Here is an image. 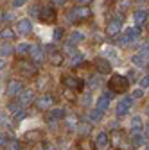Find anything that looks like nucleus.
Here are the masks:
<instances>
[{"instance_id": "nucleus-6", "label": "nucleus", "mask_w": 149, "mask_h": 150, "mask_svg": "<svg viewBox=\"0 0 149 150\" xmlns=\"http://www.w3.org/2000/svg\"><path fill=\"white\" fill-rule=\"evenodd\" d=\"M18 71H20L24 77H34L36 75V66L25 59H20L18 61Z\"/></svg>"}, {"instance_id": "nucleus-31", "label": "nucleus", "mask_w": 149, "mask_h": 150, "mask_svg": "<svg viewBox=\"0 0 149 150\" xmlns=\"http://www.w3.org/2000/svg\"><path fill=\"white\" fill-rule=\"evenodd\" d=\"M101 118H102V111H101V109H95V111L90 112V120H92V122H99Z\"/></svg>"}, {"instance_id": "nucleus-30", "label": "nucleus", "mask_w": 149, "mask_h": 150, "mask_svg": "<svg viewBox=\"0 0 149 150\" xmlns=\"http://www.w3.org/2000/svg\"><path fill=\"white\" fill-rule=\"evenodd\" d=\"M83 34L81 32H72V36H70V43H74V45H76V43H81L83 41Z\"/></svg>"}, {"instance_id": "nucleus-49", "label": "nucleus", "mask_w": 149, "mask_h": 150, "mask_svg": "<svg viewBox=\"0 0 149 150\" xmlns=\"http://www.w3.org/2000/svg\"><path fill=\"white\" fill-rule=\"evenodd\" d=\"M145 112H147V115H149V105H147V109H145Z\"/></svg>"}, {"instance_id": "nucleus-3", "label": "nucleus", "mask_w": 149, "mask_h": 150, "mask_svg": "<svg viewBox=\"0 0 149 150\" xmlns=\"http://www.w3.org/2000/svg\"><path fill=\"white\" fill-rule=\"evenodd\" d=\"M90 14H92V11L86 6H77V7H74L72 11L67 13V20L72 22V23H76V22H81V20L90 18Z\"/></svg>"}, {"instance_id": "nucleus-24", "label": "nucleus", "mask_w": 149, "mask_h": 150, "mask_svg": "<svg viewBox=\"0 0 149 150\" xmlns=\"http://www.w3.org/2000/svg\"><path fill=\"white\" fill-rule=\"evenodd\" d=\"M29 50H31V45H27V43H20V45H16V48H14L16 55H20V57L27 55V54H29Z\"/></svg>"}, {"instance_id": "nucleus-45", "label": "nucleus", "mask_w": 149, "mask_h": 150, "mask_svg": "<svg viewBox=\"0 0 149 150\" xmlns=\"http://www.w3.org/2000/svg\"><path fill=\"white\" fill-rule=\"evenodd\" d=\"M4 68H6V61H4V59H0V71H2Z\"/></svg>"}, {"instance_id": "nucleus-42", "label": "nucleus", "mask_w": 149, "mask_h": 150, "mask_svg": "<svg viewBox=\"0 0 149 150\" xmlns=\"http://www.w3.org/2000/svg\"><path fill=\"white\" fill-rule=\"evenodd\" d=\"M142 95H144V89H142V88H140V89H137V91H133V97H135V98H140Z\"/></svg>"}, {"instance_id": "nucleus-1", "label": "nucleus", "mask_w": 149, "mask_h": 150, "mask_svg": "<svg viewBox=\"0 0 149 150\" xmlns=\"http://www.w3.org/2000/svg\"><path fill=\"white\" fill-rule=\"evenodd\" d=\"M108 88H110V91L117 93V95H122V93H126L129 89V79L124 77V75L115 73V75H111V79L108 81Z\"/></svg>"}, {"instance_id": "nucleus-13", "label": "nucleus", "mask_w": 149, "mask_h": 150, "mask_svg": "<svg viewBox=\"0 0 149 150\" xmlns=\"http://www.w3.org/2000/svg\"><path fill=\"white\" fill-rule=\"evenodd\" d=\"M29 55H31V59L34 63H43V59H45V54H43V50L40 47H31Z\"/></svg>"}, {"instance_id": "nucleus-25", "label": "nucleus", "mask_w": 149, "mask_h": 150, "mask_svg": "<svg viewBox=\"0 0 149 150\" xmlns=\"http://www.w3.org/2000/svg\"><path fill=\"white\" fill-rule=\"evenodd\" d=\"M6 148L7 150H22V143L18 139H14V138H9L7 143H6Z\"/></svg>"}, {"instance_id": "nucleus-2", "label": "nucleus", "mask_w": 149, "mask_h": 150, "mask_svg": "<svg viewBox=\"0 0 149 150\" xmlns=\"http://www.w3.org/2000/svg\"><path fill=\"white\" fill-rule=\"evenodd\" d=\"M111 145H113L115 150H131L133 145H131V139L128 138V134L124 130L117 129L113 130V134H111Z\"/></svg>"}, {"instance_id": "nucleus-38", "label": "nucleus", "mask_w": 149, "mask_h": 150, "mask_svg": "<svg viewBox=\"0 0 149 150\" xmlns=\"http://www.w3.org/2000/svg\"><path fill=\"white\" fill-rule=\"evenodd\" d=\"M42 150H56V145H54V143H49V141H45V143L42 145Z\"/></svg>"}, {"instance_id": "nucleus-39", "label": "nucleus", "mask_w": 149, "mask_h": 150, "mask_svg": "<svg viewBox=\"0 0 149 150\" xmlns=\"http://www.w3.org/2000/svg\"><path fill=\"white\" fill-rule=\"evenodd\" d=\"M128 7H129V0H124V2H120V6H119V11H120V13H124Z\"/></svg>"}, {"instance_id": "nucleus-33", "label": "nucleus", "mask_w": 149, "mask_h": 150, "mask_svg": "<svg viewBox=\"0 0 149 150\" xmlns=\"http://www.w3.org/2000/svg\"><path fill=\"white\" fill-rule=\"evenodd\" d=\"M133 64L144 66V64H145V57H144V55H133Z\"/></svg>"}, {"instance_id": "nucleus-44", "label": "nucleus", "mask_w": 149, "mask_h": 150, "mask_svg": "<svg viewBox=\"0 0 149 150\" xmlns=\"http://www.w3.org/2000/svg\"><path fill=\"white\" fill-rule=\"evenodd\" d=\"M81 132H83V134H88V132H90V125H86V127L83 125V127H81Z\"/></svg>"}, {"instance_id": "nucleus-32", "label": "nucleus", "mask_w": 149, "mask_h": 150, "mask_svg": "<svg viewBox=\"0 0 149 150\" xmlns=\"http://www.w3.org/2000/svg\"><path fill=\"white\" fill-rule=\"evenodd\" d=\"M49 86V75H43V77L38 79V89H43Z\"/></svg>"}, {"instance_id": "nucleus-12", "label": "nucleus", "mask_w": 149, "mask_h": 150, "mask_svg": "<svg viewBox=\"0 0 149 150\" xmlns=\"http://www.w3.org/2000/svg\"><path fill=\"white\" fill-rule=\"evenodd\" d=\"M140 29H142V27H131V29H128V30L124 32L122 43H129V41L137 40V36H140Z\"/></svg>"}, {"instance_id": "nucleus-17", "label": "nucleus", "mask_w": 149, "mask_h": 150, "mask_svg": "<svg viewBox=\"0 0 149 150\" xmlns=\"http://www.w3.org/2000/svg\"><path fill=\"white\" fill-rule=\"evenodd\" d=\"M16 29H18V32H22V34H29L32 30V23H31L29 18H22V20L16 23Z\"/></svg>"}, {"instance_id": "nucleus-22", "label": "nucleus", "mask_w": 149, "mask_h": 150, "mask_svg": "<svg viewBox=\"0 0 149 150\" xmlns=\"http://www.w3.org/2000/svg\"><path fill=\"white\" fill-rule=\"evenodd\" d=\"M108 143H110V138H108L106 132H99V134L95 136V145H97L99 148H106Z\"/></svg>"}, {"instance_id": "nucleus-48", "label": "nucleus", "mask_w": 149, "mask_h": 150, "mask_svg": "<svg viewBox=\"0 0 149 150\" xmlns=\"http://www.w3.org/2000/svg\"><path fill=\"white\" fill-rule=\"evenodd\" d=\"M0 20H4V13L2 11H0Z\"/></svg>"}, {"instance_id": "nucleus-9", "label": "nucleus", "mask_w": 149, "mask_h": 150, "mask_svg": "<svg viewBox=\"0 0 149 150\" xmlns=\"http://www.w3.org/2000/svg\"><path fill=\"white\" fill-rule=\"evenodd\" d=\"M25 143H29V145H36V143H40L45 136H43V132L42 130H29V132H25Z\"/></svg>"}, {"instance_id": "nucleus-7", "label": "nucleus", "mask_w": 149, "mask_h": 150, "mask_svg": "<svg viewBox=\"0 0 149 150\" xmlns=\"http://www.w3.org/2000/svg\"><path fill=\"white\" fill-rule=\"evenodd\" d=\"M54 104H56V98L52 95H49V93H45V95H42L38 100H36V107L40 111H49Z\"/></svg>"}, {"instance_id": "nucleus-21", "label": "nucleus", "mask_w": 149, "mask_h": 150, "mask_svg": "<svg viewBox=\"0 0 149 150\" xmlns=\"http://www.w3.org/2000/svg\"><path fill=\"white\" fill-rule=\"evenodd\" d=\"M65 118V109L58 107V109H50V112L47 115V120L49 122H54V120H61Z\"/></svg>"}, {"instance_id": "nucleus-28", "label": "nucleus", "mask_w": 149, "mask_h": 150, "mask_svg": "<svg viewBox=\"0 0 149 150\" xmlns=\"http://www.w3.org/2000/svg\"><path fill=\"white\" fill-rule=\"evenodd\" d=\"M70 64L74 66V68H79L81 64H83V54H76V55H72V57H70Z\"/></svg>"}, {"instance_id": "nucleus-16", "label": "nucleus", "mask_w": 149, "mask_h": 150, "mask_svg": "<svg viewBox=\"0 0 149 150\" xmlns=\"http://www.w3.org/2000/svg\"><path fill=\"white\" fill-rule=\"evenodd\" d=\"M77 150H97V145L90 138H81L77 141Z\"/></svg>"}, {"instance_id": "nucleus-14", "label": "nucleus", "mask_w": 149, "mask_h": 150, "mask_svg": "<svg viewBox=\"0 0 149 150\" xmlns=\"http://www.w3.org/2000/svg\"><path fill=\"white\" fill-rule=\"evenodd\" d=\"M49 63H50L52 66H61V64H63V54L58 52V50L49 52Z\"/></svg>"}, {"instance_id": "nucleus-15", "label": "nucleus", "mask_w": 149, "mask_h": 150, "mask_svg": "<svg viewBox=\"0 0 149 150\" xmlns=\"http://www.w3.org/2000/svg\"><path fill=\"white\" fill-rule=\"evenodd\" d=\"M18 100H20L22 105H29L31 102H34V93L29 89H22V93L18 95Z\"/></svg>"}, {"instance_id": "nucleus-10", "label": "nucleus", "mask_w": 149, "mask_h": 150, "mask_svg": "<svg viewBox=\"0 0 149 150\" xmlns=\"http://www.w3.org/2000/svg\"><path fill=\"white\" fill-rule=\"evenodd\" d=\"M22 89H24V84H22L20 81H9L6 93H7L9 97H14V95H20V93H22Z\"/></svg>"}, {"instance_id": "nucleus-19", "label": "nucleus", "mask_w": 149, "mask_h": 150, "mask_svg": "<svg viewBox=\"0 0 149 150\" xmlns=\"http://www.w3.org/2000/svg\"><path fill=\"white\" fill-rule=\"evenodd\" d=\"M95 68H97V71H99L101 75H106V73H110V71H111L110 63H108L106 59H101V57L95 61Z\"/></svg>"}, {"instance_id": "nucleus-11", "label": "nucleus", "mask_w": 149, "mask_h": 150, "mask_svg": "<svg viewBox=\"0 0 149 150\" xmlns=\"http://www.w3.org/2000/svg\"><path fill=\"white\" fill-rule=\"evenodd\" d=\"M120 32V20L117 18V20H111L108 25H106V34L110 36V38H113V36H117Z\"/></svg>"}, {"instance_id": "nucleus-5", "label": "nucleus", "mask_w": 149, "mask_h": 150, "mask_svg": "<svg viewBox=\"0 0 149 150\" xmlns=\"http://www.w3.org/2000/svg\"><path fill=\"white\" fill-rule=\"evenodd\" d=\"M38 16H40V20L43 23H54L56 18H58V13H56V9L52 6H45V7H42V11L38 13Z\"/></svg>"}, {"instance_id": "nucleus-26", "label": "nucleus", "mask_w": 149, "mask_h": 150, "mask_svg": "<svg viewBox=\"0 0 149 150\" xmlns=\"http://www.w3.org/2000/svg\"><path fill=\"white\" fill-rule=\"evenodd\" d=\"M110 107V98L106 97V95H101V98L97 100V109H101V111H106Z\"/></svg>"}, {"instance_id": "nucleus-4", "label": "nucleus", "mask_w": 149, "mask_h": 150, "mask_svg": "<svg viewBox=\"0 0 149 150\" xmlns=\"http://www.w3.org/2000/svg\"><path fill=\"white\" fill-rule=\"evenodd\" d=\"M63 86L72 91H83L85 82L79 77H74V75H63Z\"/></svg>"}, {"instance_id": "nucleus-40", "label": "nucleus", "mask_w": 149, "mask_h": 150, "mask_svg": "<svg viewBox=\"0 0 149 150\" xmlns=\"http://www.w3.org/2000/svg\"><path fill=\"white\" fill-rule=\"evenodd\" d=\"M6 143H7V138H6V134L0 130V146H6Z\"/></svg>"}, {"instance_id": "nucleus-41", "label": "nucleus", "mask_w": 149, "mask_h": 150, "mask_svg": "<svg viewBox=\"0 0 149 150\" xmlns=\"http://www.w3.org/2000/svg\"><path fill=\"white\" fill-rule=\"evenodd\" d=\"M25 4V0H13V7H22Z\"/></svg>"}, {"instance_id": "nucleus-20", "label": "nucleus", "mask_w": 149, "mask_h": 150, "mask_svg": "<svg viewBox=\"0 0 149 150\" xmlns=\"http://www.w3.org/2000/svg\"><path fill=\"white\" fill-rule=\"evenodd\" d=\"M129 107H131V98H124V100H120V102L117 104V115H119V116H124Z\"/></svg>"}, {"instance_id": "nucleus-29", "label": "nucleus", "mask_w": 149, "mask_h": 150, "mask_svg": "<svg viewBox=\"0 0 149 150\" xmlns=\"http://www.w3.org/2000/svg\"><path fill=\"white\" fill-rule=\"evenodd\" d=\"M131 127H133V130H140V129L144 127L142 118H140V116H133V120H131Z\"/></svg>"}, {"instance_id": "nucleus-23", "label": "nucleus", "mask_w": 149, "mask_h": 150, "mask_svg": "<svg viewBox=\"0 0 149 150\" xmlns=\"http://www.w3.org/2000/svg\"><path fill=\"white\" fill-rule=\"evenodd\" d=\"M129 139H131V145H133V146H142L144 141H145V136H144L142 132H138V130H135L133 136L129 138Z\"/></svg>"}, {"instance_id": "nucleus-47", "label": "nucleus", "mask_w": 149, "mask_h": 150, "mask_svg": "<svg viewBox=\"0 0 149 150\" xmlns=\"http://www.w3.org/2000/svg\"><path fill=\"white\" fill-rule=\"evenodd\" d=\"M67 0H54V4H58V6H61V4H65Z\"/></svg>"}, {"instance_id": "nucleus-46", "label": "nucleus", "mask_w": 149, "mask_h": 150, "mask_svg": "<svg viewBox=\"0 0 149 150\" xmlns=\"http://www.w3.org/2000/svg\"><path fill=\"white\" fill-rule=\"evenodd\" d=\"M144 136H145V138H149V123L145 125V132H144Z\"/></svg>"}, {"instance_id": "nucleus-36", "label": "nucleus", "mask_w": 149, "mask_h": 150, "mask_svg": "<svg viewBox=\"0 0 149 150\" xmlns=\"http://www.w3.org/2000/svg\"><path fill=\"white\" fill-rule=\"evenodd\" d=\"M11 52H13V48L9 45H2V47H0V54H2V55H9Z\"/></svg>"}, {"instance_id": "nucleus-8", "label": "nucleus", "mask_w": 149, "mask_h": 150, "mask_svg": "<svg viewBox=\"0 0 149 150\" xmlns=\"http://www.w3.org/2000/svg\"><path fill=\"white\" fill-rule=\"evenodd\" d=\"M7 107H9V111H11V115H13V120H14V122H22V120L27 116V111L22 107V104H13V102H11Z\"/></svg>"}, {"instance_id": "nucleus-18", "label": "nucleus", "mask_w": 149, "mask_h": 150, "mask_svg": "<svg viewBox=\"0 0 149 150\" xmlns=\"http://www.w3.org/2000/svg\"><path fill=\"white\" fill-rule=\"evenodd\" d=\"M133 20H135L137 27H142L145 23V20H147V11L145 9H137L135 14H133Z\"/></svg>"}, {"instance_id": "nucleus-43", "label": "nucleus", "mask_w": 149, "mask_h": 150, "mask_svg": "<svg viewBox=\"0 0 149 150\" xmlns=\"http://www.w3.org/2000/svg\"><path fill=\"white\" fill-rule=\"evenodd\" d=\"M74 2H76L77 6H86V4H90L92 0H74Z\"/></svg>"}, {"instance_id": "nucleus-37", "label": "nucleus", "mask_w": 149, "mask_h": 150, "mask_svg": "<svg viewBox=\"0 0 149 150\" xmlns=\"http://www.w3.org/2000/svg\"><path fill=\"white\" fill-rule=\"evenodd\" d=\"M140 88H142V89H144V88H149V75H145V77L140 79Z\"/></svg>"}, {"instance_id": "nucleus-34", "label": "nucleus", "mask_w": 149, "mask_h": 150, "mask_svg": "<svg viewBox=\"0 0 149 150\" xmlns=\"http://www.w3.org/2000/svg\"><path fill=\"white\" fill-rule=\"evenodd\" d=\"M140 55H144V57H147V55H149V40L144 41V45L140 48Z\"/></svg>"}, {"instance_id": "nucleus-27", "label": "nucleus", "mask_w": 149, "mask_h": 150, "mask_svg": "<svg viewBox=\"0 0 149 150\" xmlns=\"http://www.w3.org/2000/svg\"><path fill=\"white\" fill-rule=\"evenodd\" d=\"M0 38H2V40H13V38H14V30L11 27H4L2 30H0Z\"/></svg>"}, {"instance_id": "nucleus-35", "label": "nucleus", "mask_w": 149, "mask_h": 150, "mask_svg": "<svg viewBox=\"0 0 149 150\" xmlns=\"http://www.w3.org/2000/svg\"><path fill=\"white\" fill-rule=\"evenodd\" d=\"M54 40H56V41H61V40H63V29H61V27H58V29L54 30Z\"/></svg>"}]
</instances>
